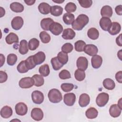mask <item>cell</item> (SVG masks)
<instances>
[{
	"label": "cell",
	"instance_id": "8",
	"mask_svg": "<svg viewBox=\"0 0 122 122\" xmlns=\"http://www.w3.org/2000/svg\"><path fill=\"white\" fill-rule=\"evenodd\" d=\"M24 21L23 19L20 16H16L12 20L11 25L12 28L15 30H19L23 25Z\"/></svg>",
	"mask_w": 122,
	"mask_h": 122
},
{
	"label": "cell",
	"instance_id": "23",
	"mask_svg": "<svg viewBox=\"0 0 122 122\" xmlns=\"http://www.w3.org/2000/svg\"><path fill=\"white\" fill-rule=\"evenodd\" d=\"M101 14L102 17L110 18L112 15V9L109 5H105L102 7L101 10Z\"/></svg>",
	"mask_w": 122,
	"mask_h": 122
},
{
	"label": "cell",
	"instance_id": "42",
	"mask_svg": "<svg viewBox=\"0 0 122 122\" xmlns=\"http://www.w3.org/2000/svg\"><path fill=\"white\" fill-rule=\"evenodd\" d=\"M17 71L20 73H24L27 72L29 70L27 68L25 64V60L21 61L17 67Z\"/></svg>",
	"mask_w": 122,
	"mask_h": 122
},
{
	"label": "cell",
	"instance_id": "24",
	"mask_svg": "<svg viewBox=\"0 0 122 122\" xmlns=\"http://www.w3.org/2000/svg\"><path fill=\"white\" fill-rule=\"evenodd\" d=\"M5 41L8 44H12L13 43H18L19 38L17 34L13 32L10 33L5 38Z\"/></svg>",
	"mask_w": 122,
	"mask_h": 122
},
{
	"label": "cell",
	"instance_id": "44",
	"mask_svg": "<svg viewBox=\"0 0 122 122\" xmlns=\"http://www.w3.org/2000/svg\"><path fill=\"white\" fill-rule=\"evenodd\" d=\"M73 49V45L71 43H66L64 44L61 47L62 51L66 53H70L72 51Z\"/></svg>",
	"mask_w": 122,
	"mask_h": 122
},
{
	"label": "cell",
	"instance_id": "9",
	"mask_svg": "<svg viewBox=\"0 0 122 122\" xmlns=\"http://www.w3.org/2000/svg\"><path fill=\"white\" fill-rule=\"evenodd\" d=\"M76 101V95L73 93H68L64 95L63 102L64 103L69 106L73 105Z\"/></svg>",
	"mask_w": 122,
	"mask_h": 122
},
{
	"label": "cell",
	"instance_id": "21",
	"mask_svg": "<svg viewBox=\"0 0 122 122\" xmlns=\"http://www.w3.org/2000/svg\"><path fill=\"white\" fill-rule=\"evenodd\" d=\"M53 20L50 18H44L41 21V26L44 30H49L51 25L54 22Z\"/></svg>",
	"mask_w": 122,
	"mask_h": 122
},
{
	"label": "cell",
	"instance_id": "46",
	"mask_svg": "<svg viewBox=\"0 0 122 122\" xmlns=\"http://www.w3.org/2000/svg\"><path fill=\"white\" fill-rule=\"evenodd\" d=\"M59 76L61 80H65L71 78L70 72L66 70H63L60 71L59 74Z\"/></svg>",
	"mask_w": 122,
	"mask_h": 122
},
{
	"label": "cell",
	"instance_id": "2",
	"mask_svg": "<svg viewBox=\"0 0 122 122\" xmlns=\"http://www.w3.org/2000/svg\"><path fill=\"white\" fill-rule=\"evenodd\" d=\"M48 97L49 101L53 103L60 102L62 99L61 93L57 89H52L48 92Z\"/></svg>",
	"mask_w": 122,
	"mask_h": 122
},
{
	"label": "cell",
	"instance_id": "53",
	"mask_svg": "<svg viewBox=\"0 0 122 122\" xmlns=\"http://www.w3.org/2000/svg\"><path fill=\"white\" fill-rule=\"evenodd\" d=\"M24 2H25V3L29 5V6H30V5H33V4L35 2V0H24Z\"/></svg>",
	"mask_w": 122,
	"mask_h": 122
},
{
	"label": "cell",
	"instance_id": "18",
	"mask_svg": "<svg viewBox=\"0 0 122 122\" xmlns=\"http://www.w3.org/2000/svg\"><path fill=\"white\" fill-rule=\"evenodd\" d=\"M45 58V54L43 51H39L33 55V60L36 65H40L43 63Z\"/></svg>",
	"mask_w": 122,
	"mask_h": 122
},
{
	"label": "cell",
	"instance_id": "39",
	"mask_svg": "<svg viewBox=\"0 0 122 122\" xmlns=\"http://www.w3.org/2000/svg\"><path fill=\"white\" fill-rule=\"evenodd\" d=\"M25 64L29 70H31L36 67V65L33 60V55L29 56L25 60Z\"/></svg>",
	"mask_w": 122,
	"mask_h": 122
},
{
	"label": "cell",
	"instance_id": "43",
	"mask_svg": "<svg viewBox=\"0 0 122 122\" xmlns=\"http://www.w3.org/2000/svg\"><path fill=\"white\" fill-rule=\"evenodd\" d=\"M76 9L77 7L75 4L71 2L68 3L65 6V10L67 12V13H69L75 12L76 10Z\"/></svg>",
	"mask_w": 122,
	"mask_h": 122
},
{
	"label": "cell",
	"instance_id": "37",
	"mask_svg": "<svg viewBox=\"0 0 122 122\" xmlns=\"http://www.w3.org/2000/svg\"><path fill=\"white\" fill-rule=\"evenodd\" d=\"M51 64L52 65L53 69L55 71L59 70L63 66L58 60L57 57H55L52 58L51 61Z\"/></svg>",
	"mask_w": 122,
	"mask_h": 122
},
{
	"label": "cell",
	"instance_id": "11",
	"mask_svg": "<svg viewBox=\"0 0 122 122\" xmlns=\"http://www.w3.org/2000/svg\"><path fill=\"white\" fill-rule=\"evenodd\" d=\"M77 67L79 69L82 71H85L88 66V61L87 58L85 57L81 56L79 57L76 62Z\"/></svg>",
	"mask_w": 122,
	"mask_h": 122
},
{
	"label": "cell",
	"instance_id": "16",
	"mask_svg": "<svg viewBox=\"0 0 122 122\" xmlns=\"http://www.w3.org/2000/svg\"><path fill=\"white\" fill-rule=\"evenodd\" d=\"M90 98L89 95L87 93L81 94L79 97V104L81 107L87 106L90 103Z\"/></svg>",
	"mask_w": 122,
	"mask_h": 122
},
{
	"label": "cell",
	"instance_id": "33",
	"mask_svg": "<svg viewBox=\"0 0 122 122\" xmlns=\"http://www.w3.org/2000/svg\"><path fill=\"white\" fill-rule=\"evenodd\" d=\"M39 72L40 74L43 77L48 76L50 72L49 66L47 64H45L40 67Z\"/></svg>",
	"mask_w": 122,
	"mask_h": 122
},
{
	"label": "cell",
	"instance_id": "48",
	"mask_svg": "<svg viewBox=\"0 0 122 122\" xmlns=\"http://www.w3.org/2000/svg\"><path fill=\"white\" fill-rule=\"evenodd\" d=\"M8 79V75L7 73L2 71H0V83L5 82Z\"/></svg>",
	"mask_w": 122,
	"mask_h": 122
},
{
	"label": "cell",
	"instance_id": "1",
	"mask_svg": "<svg viewBox=\"0 0 122 122\" xmlns=\"http://www.w3.org/2000/svg\"><path fill=\"white\" fill-rule=\"evenodd\" d=\"M89 20L88 16L84 14H80L72 23V28L76 30H81L88 23Z\"/></svg>",
	"mask_w": 122,
	"mask_h": 122
},
{
	"label": "cell",
	"instance_id": "50",
	"mask_svg": "<svg viewBox=\"0 0 122 122\" xmlns=\"http://www.w3.org/2000/svg\"><path fill=\"white\" fill-rule=\"evenodd\" d=\"M115 11L116 14L118 15H122V5H119L117 6L115 8Z\"/></svg>",
	"mask_w": 122,
	"mask_h": 122
},
{
	"label": "cell",
	"instance_id": "7",
	"mask_svg": "<svg viewBox=\"0 0 122 122\" xmlns=\"http://www.w3.org/2000/svg\"><path fill=\"white\" fill-rule=\"evenodd\" d=\"M49 30L54 35H59L63 31L62 26L59 23L54 22L50 26Z\"/></svg>",
	"mask_w": 122,
	"mask_h": 122
},
{
	"label": "cell",
	"instance_id": "19",
	"mask_svg": "<svg viewBox=\"0 0 122 122\" xmlns=\"http://www.w3.org/2000/svg\"><path fill=\"white\" fill-rule=\"evenodd\" d=\"M12 110L11 108L9 106L6 105L3 107L0 110L1 116L5 119L10 118L12 114Z\"/></svg>",
	"mask_w": 122,
	"mask_h": 122
},
{
	"label": "cell",
	"instance_id": "20",
	"mask_svg": "<svg viewBox=\"0 0 122 122\" xmlns=\"http://www.w3.org/2000/svg\"><path fill=\"white\" fill-rule=\"evenodd\" d=\"M38 10L42 14H48L51 12V6L46 2H41L38 6Z\"/></svg>",
	"mask_w": 122,
	"mask_h": 122
},
{
	"label": "cell",
	"instance_id": "40",
	"mask_svg": "<svg viewBox=\"0 0 122 122\" xmlns=\"http://www.w3.org/2000/svg\"><path fill=\"white\" fill-rule=\"evenodd\" d=\"M40 38L43 43H48L51 41L50 35L46 31H42L40 33Z\"/></svg>",
	"mask_w": 122,
	"mask_h": 122
},
{
	"label": "cell",
	"instance_id": "25",
	"mask_svg": "<svg viewBox=\"0 0 122 122\" xmlns=\"http://www.w3.org/2000/svg\"><path fill=\"white\" fill-rule=\"evenodd\" d=\"M10 10L15 12H21L24 10L23 5L18 2H14L10 4Z\"/></svg>",
	"mask_w": 122,
	"mask_h": 122
},
{
	"label": "cell",
	"instance_id": "38",
	"mask_svg": "<svg viewBox=\"0 0 122 122\" xmlns=\"http://www.w3.org/2000/svg\"><path fill=\"white\" fill-rule=\"evenodd\" d=\"M74 77L78 81H82L85 78V73L84 71L78 69L75 71Z\"/></svg>",
	"mask_w": 122,
	"mask_h": 122
},
{
	"label": "cell",
	"instance_id": "14",
	"mask_svg": "<svg viewBox=\"0 0 122 122\" xmlns=\"http://www.w3.org/2000/svg\"><path fill=\"white\" fill-rule=\"evenodd\" d=\"M84 51L85 53L89 55V56H93L97 55L98 52V48L94 45L89 44L86 45Z\"/></svg>",
	"mask_w": 122,
	"mask_h": 122
},
{
	"label": "cell",
	"instance_id": "52",
	"mask_svg": "<svg viewBox=\"0 0 122 122\" xmlns=\"http://www.w3.org/2000/svg\"><path fill=\"white\" fill-rule=\"evenodd\" d=\"M0 67H1L3 66V64L5 62V57L2 54H0Z\"/></svg>",
	"mask_w": 122,
	"mask_h": 122
},
{
	"label": "cell",
	"instance_id": "12",
	"mask_svg": "<svg viewBox=\"0 0 122 122\" xmlns=\"http://www.w3.org/2000/svg\"><path fill=\"white\" fill-rule=\"evenodd\" d=\"M121 30V26L120 24L117 22H112L108 31L111 35H115L120 32Z\"/></svg>",
	"mask_w": 122,
	"mask_h": 122
},
{
	"label": "cell",
	"instance_id": "13",
	"mask_svg": "<svg viewBox=\"0 0 122 122\" xmlns=\"http://www.w3.org/2000/svg\"><path fill=\"white\" fill-rule=\"evenodd\" d=\"M122 110V109L117 104H112L110 107L109 113L112 117L116 118L120 115Z\"/></svg>",
	"mask_w": 122,
	"mask_h": 122
},
{
	"label": "cell",
	"instance_id": "55",
	"mask_svg": "<svg viewBox=\"0 0 122 122\" xmlns=\"http://www.w3.org/2000/svg\"><path fill=\"white\" fill-rule=\"evenodd\" d=\"M117 56L120 59V60H122V50H120L117 53Z\"/></svg>",
	"mask_w": 122,
	"mask_h": 122
},
{
	"label": "cell",
	"instance_id": "3",
	"mask_svg": "<svg viewBox=\"0 0 122 122\" xmlns=\"http://www.w3.org/2000/svg\"><path fill=\"white\" fill-rule=\"evenodd\" d=\"M109 99V95L107 93L101 92L99 93L96 99V103L97 105L102 107L104 106L108 102Z\"/></svg>",
	"mask_w": 122,
	"mask_h": 122
},
{
	"label": "cell",
	"instance_id": "29",
	"mask_svg": "<svg viewBox=\"0 0 122 122\" xmlns=\"http://www.w3.org/2000/svg\"><path fill=\"white\" fill-rule=\"evenodd\" d=\"M63 12V8L58 5H54L51 6V14L54 16H60Z\"/></svg>",
	"mask_w": 122,
	"mask_h": 122
},
{
	"label": "cell",
	"instance_id": "22",
	"mask_svg": "<svg viewBox=\"0 0 122 122\" xmlns=\"http://www.w3.org/2000/svg\"><path fill=\"white\" fill-rule=\"evenodd\" d=\"M75 31L71 28L65 29L62 34V37L65 40H72L75 36Z\"/></svg>",
	"mask_w": 122,
	"mask_h": 122
},
{
	"label": "cell",
	"instance_id": "36",
	"mask_svg": "<svg viewBox=\"0 0 122 122\" xmlns=\"http://www.w3.org/2000/svg\"><path fill=\"white\" fill-rule=\"evenodd\" d=\"M86 45V44L83 41L79 40L74 43L75 49L78 52L83 51Z\"/></svg>",
	"mask_w": 122,
	"mask_h": 122
},
{
	"label": "cell",
	"instance_id": "45",
	"mask_svg": "<svg viewBox=\"0 0 122 122\" xmlns=\"http://www.w3.org/2000/svg\"><path fill=\"white\" fill-rule=\"evenodd\" d=\"M61 89L64 92H71L74 88V85L72 83H63L61 84Z\"/></svg>",
	"mask_w": 122,
	"mask_h": 122
},
{
	"label": "cell",
	"instance_id": "5",
	"mask_svg": "<svg viewBox=\"0 0 122 122\" xmlns=\"http://www.w3.org/2000/svg\"><path fill=\"white\" fill-rule=\"evenodd\" d=\"M31 98L34 103L40 104L44 101V95L39 91H34L31 93Z\"/></svg>",
	"mask_w": 122,
	"mask_h": 122
},
{
	"label": "cell",
	"instance_id": "30",
	"mask_svg": "<svg viewBox=\"0 0 122 122\" xmlns=\"http://www.w3.org/2000/svg\"><path fill=\"white\" fill-rule=\"evenodd\" d=\"M87 35L90 39L95 40L98 38L99 36V32L97 29L95 28H91L88 30Z\"/></svg>",
	"mask_w": 122,
	"mask_h": 122
},
{
	"label": "cell",
	"instance_id": "35",
	"mask_svg": "<svg viewBox=\"0 0 122 122\" xmlns=\"http://www.w3.org/2000/svg\"><path fill=\"white\" fill-rule=\"evenodd\" d=\"M57 58L59 61L63 65L66 64L68 61V54L63 52L62 51L58 53L57 55Z\"/></svg>",
	"mask_w": 122,
	"mask_h": 122
},
{
	"label": "cell",
	"instance_id": "31",
	"mask_svg": "<svg viewBox=\"0 0 122 122\" xmlns=\"http://www.w3.org/2000/svg\"><path fill=\"white\" fill-rule=\"evenodd\" d=\"M32 78L33 79L34 82V85L37 87H40L43 85L44 80L43 78V76H42L41 75L37 74H34L32 76Z\"/></svg>",
	"mask_w": 122,
	"mask_h": 122
},
{
	"label": "cell",
	"instance_id": "57",
	"mask_svg": "<svg viewBox=\"0 0 122 122\" xmlns=\"http://www.w3.org/2000/svg\"><path fill=\"white\" fill-rule=\"evenodd\" d=\"M52 1L54 2H55V3H61L62 2H64V0H52Z\"/></svg>",
	"mask_w": 122,
	"mask_h": 122
},
{
	"label": "cell",
	"instance_id": "56",
	"mask_svg": "<svg viewBox=\"0 0 122 122\" xmlns=\"http://www.w3.org/2000/svg\"><path fill=\"white\" fill-rule=\"evenodd\" d=\"M122 98H120V100H119V101H118V105L121 108H122Z\"/></svg>",
	"mask_w": 122,
	"mask_h": 122
},
{
	"label": "cell",
	"instance_id": "49",
	"mask_svg": "<svg viewBox=\"0 0 122 122\" xmlns=\"http://www.w3.org/2000/svg\"><path fill=\"white\" fill-rule=\"evenodd\" d=\"M115 78L118 82L120 83L122 82V71H119L116 73Z\"/></svg>",
	"mask_w": 122,
	"mask_h": 122
},
{
	"label": "cell",
	"instance_id": "34",
	"mask_svg": "<svg viewBox=\"0 0 122 122\" xmlns=\"http://www.w3.org/2000/svg\"><path fill=\"white\" fill-rule=\"evenodd\" d=\"M40 42L36 38H32L28 42L29 49L31 51L35 50L39 46Z\"/></svg>",
	"mask_w": 122,
	"mask_h": 122
},
{
	"label": "cell",
	"instance_id": "47",
	"mask_svg": "<svg viewBox=\"0 0 122 122\" xmlns=\"http://www.w3.org/2000/svg\"><path fill=\"white\" fill-rule=\"evenodd\" d=\"M80 5L84 8H90L92 3V0H78Z\"/></svg>",
	"mask_w": 122,
	"mask_h": 122
},
{
	"label": "cell",
	"instance_id": "32",
	"mask_svg": "<svg viewBox=\"0 0 122 122\" xmlns=\"http://www.w3.org/2000/svg\"><path fill=\"white\" fill-rule=\"evenodd\" d=\"M64 22L67 25H71L74 21L75 17L74 14L71 13H65L62 17Z\"/></svg>",
	"mask_w": 122,
	"mask_h": 122
},
{
	"label": "cell",
	"instance_id": "4",
	"mask_svg": "<svg viewBox=\"0 0 122 122\" xmlns=\"http://www.w3.org/2000/svg\"><path fill=\"white\" fill-rule=\"evenodd\" d=\"M34 84V82L33 79L30 77H24L21 78L19 82V86L22 89H28L32 87Z\"/></svg>",
	"mask_w": 122,
	"mask_h": 122
},
{
	"label": "cell",
	"instance_id": "15",
	"mask_svg": "<svg viewBox=\"0 0 122 122\" xmlns=\"http://www.w3.org/2000/svg\"><path fill=\"white\" fill-rule=\"evenodd\" d=\"M100 26L102 30L104 31H108L112 23L110 18L107 17H102L100 20Z\"/></svg>",
	"mask_w": 122,
	"mask_h": 122
},
{
	"label": "cell",
	"instance_id": "54",
	"mask_svg": "<svg viewBox=\"0 0 122 122\" xmlns=\"http://www.w3.org/2000/svg\"><path fill=\"white\" fill-rule=\"evenodd\" d=\"M0 17H2L3 16H4V15L5 14V10L1 7H0Z\"/></svg>",
	"mask_w": 122,
	"mask_h": 122
},
{
	"label": "cell",
	"instance_id": "27",
	"mask_svg": "<svg viewBox=\"0 0 122 122\" xmlns=\"http://www.w3.org/2000/svg\"><path fill=\"white\" fill-rule=\"evenodd\" d=\"M98 112L96 109L93 107H91L87 110L85 112V115L87 118L90 119H94L98 116Z\"/></svg>",
	"mask_w": 122,
	"mask_h": 122
},
{
	"label": "cell",
	"instance_id": "17",
	"mask_svg": "<svg viewBox=\"0 0 122 122\" xmlns=\"http://www.w3.org/2000/svg\"><path fill=\"white\" fill-rule=\"evenodd\" d=\"M91 63L92 67L94 69L99 68L102 63V57L99 55H95L91 59Z\"/></svg>",
	"mask_w": 122,
	"mask_h": 122
},
{
	"label": "cell",
	"instance_id": "10",
	"mask_svg": "<svg viewBox=\"0 0 122 122\" xmlns=\"http://www.w3.org/2000/svg\"><path fill=\"white\" fill-rule=\"evenodd\" d=\"M31 117L35 121H40L43 118V112L39 108H34L31 111Z\"/></svg>",
	"mask_w": 122,
	"mask_h": 122
},
{
	"label": "cell",
	"instance_id": "28",
	"mask_svg": "<svg viewBox=\"0 0 122 122\" xmlns=\"http://www.w3.org/2000/svg\"><path fill=\"white\" fill-rule=\"evenodd\" d=\"M103 85L104 87L109 90H112L115 87V83L113 80L110 78L105 79L103 81Z\"/></svg>",
	"mask_w": 122,
	"mask_h": 122
},
{
	"label": "cell",
	"instance_id": "26",
	"mask_svg": "<svg viewBox=\"0 0 122 122\" xmlns=\"http://www.w3.org/2000/svg\"><path fill=\"white\" fill-rule=\"evenodd\" d=\"M29 51V47L26 40H22L20 42L19 51L22 55L26 54Z\"/></svg>",
	"mask_w": 122,
	"mask_h": 122
},
{
	"label": "cell",
	"instance_id": "41",
	"mask_svg": "<svg viewBox=\"0 0 122 122\" xmlns=\"http://www.w3.org/2000/svg\"><path fill=\"white\" fill-rule=\"evenodd\" d=\"M17 61V56L16 54L11 53L7 56V62L10 66L14 65Z\"/></svg>",
	"mask_w": 122,
	"mask_h": 122
},
{
	"label": "cell",
	"instance_id": "6",
	"mask_svg": "<svg viewBox=\"0 0 122 122\" xmlns=\"http://www.w3.org/2000/svg\"><path fill=\"white\" fill-rule=\"evenodd\" d=\"M15 110L17 114L20 116H23L26 114L28 111V107L24 102H19L15 107Z\"/></svg>",
	"mask_w": 122,
	"mask_h": 122
},
{
	"label": "cell",
	"instance_id": "51",
	"mask_svg": "<svg viewBox=\"0 0 122 122\" xmlns=\"http://www.w3.org/2000/svg\"><path fill=\"white\" fill-rule=\"evenodd\" d=\"M122 34H120L116 39V44L120 47L122 46Z\"/></svg>",
	"mask_w": 122,
	"mask_h": 122
}]
</instances>
